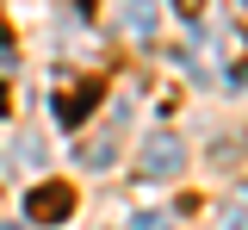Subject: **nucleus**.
Listing matches in <instances>:
<instances>
[{
    "mask_svg": "<svg viewBox=\"0 0 248 230\" xmlns=\"http://www.w3.org/2000/svg\"><path fill=\"white\" fill-rule=\"evenodd\" d=\"M25 218L31 224H62V218H75V181H44V187H31L25 193Z\"/></svg>",
    "mask_w": 248,
    "mask_h": 230,
    "instance_id": "f257e3e1",
    "label": "nucleus"
},
{
    "mask_svg": "<svg viewBox=\"0 0 248 230\" xmlns=\"http://www.w3.org/2000/svg\"><path fill=\"white\" fill-rule=\"evenodd\" d=\"M186 162V149H180V137L174 131H149V143H143V156H137V174L143 181H174Z\"/></svg>",
    "mask_w": 248,
    "mask_h": 230,
    "instance_id": "f03ea898",
    "label": "nucleus"
},
{
    "mask_svg": "<svg viewBox=\"0 0 248 230\" xmlns=\"http://www.w3.org/2000/svg\"><path fill=\"white\" fill-rule=\"evenodd\" d=\"M99 94H106V81H81V87H62V94H56V118H62V125H81L93 106H99Z\"/></svg>",
    "mask_w": 248,
    "mask_h": 230,
    "instance_id": "7ed1b4c3",
    "label": "nucleus"
},
{
    "mask_svg": "<svg viewBox=\"0 0 248 230\" xmlns=\"http://www.w3.org/2000/svg\"><path fill=\"white\" fill-rule=\"evenodd\" d=\"M124 19H130V32H137V37H149V25H155V0H124Z\"/></svg>",
    "mask_w": 248,
    "mask_h": 230,
    "instance_id": "20e7f679",
    "label": "nucleus"
},
{
    "mask_svg": "<svg viewBox=\"0 0 248 230\" xmlns=\"http://www.w3.org/2000/svg\"><path fill=\"white\" fill-rule=\"evenodd\" d=\"M168 224H174V218H161V212H137L124 230H168Z\"/></svg>",
    "mask_w": 248,
    "mask_h": 230,
    "instance_id": "39448f33",
    "label": "nucleus"
},
{
    "mask_svg": "<svg viewBox=\"0 0 248 230\" xmlns=\"http://www.w3.org/2000/svg\"><path fill=\"white\" fill-rule=\"evenodd\" d=\"M236 19H242V32H248V0H236Z\"/></svg>",
    "mask_w": 248,
    "mask_h": 230,
    "instance_id": "423d86ee",
    "label": "nucleus"
}]
</instances>
